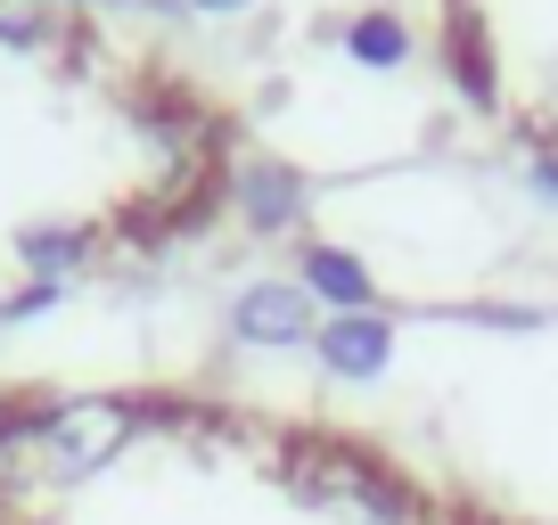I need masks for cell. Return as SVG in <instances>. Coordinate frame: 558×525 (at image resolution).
<instances>
[{"label": "cell", "mask_w": 558, "mask_h": 525, "mask_svg": "<svg viewBox=\"0 0 558 525\" xmlns=\"http://www.w3.org/2000/svg\"><path fill=\"white\" fill-rule=\"evenodd\" d=\"M288 476H296V492L313 509H337V517H362V525H427V501H418L386 460L353 452V443H304V452L288 460Z\"/></svg>", "instance_id": "2"}, {"label": "cell", "mask_w": 558, "mask_h": 525, "mask_svg": "<svg viewBox=\"0 0 558 525\" xmlns=\"http://www.w3.org/2000/svg\"><path fill=\"white\" fill-rule=\"evenodd\" d=\"M190 9H206V17H230V9H246V0H190Z\"/></svg>", "instance_id": "15"}, {"label": "cell", "mask_w": 558, "mask_h": 525, "mask_svg": "<svg viewBox=\"0 0 558 525\" xmlns=\"http://www.w3.org/2000/svg\"><path fill=\"white\" fill-rule=\"evenodd\" d=\"M525 190L558 206V148H534V157H525Z\"/></svg>", "instance_id": "13"}, {"label": "cell", "mask_w": 558, "mask_h": 525, "mask_svg": "<svg viewBox=\"0 0 558 525\" xmlns=\"http://www.w3.org/2000/svg\"><path fill=\"white\" fill-rule=\"evenodd\" d=\"M230 206H239V222L255 230V239H279V230H296V222H304L313 190H304L296 164H279V157H246L239 173H230Z\"/></svg>", "instance_id": "4"}, {"label": "cell", "mask_w": 558, "mask_h": 525, "mask_svg": "<svg viewBox=\"0 0 558 525\" xmlns=\"http://www.w3.org/2000/svg\"><path fill=\"white\" fill-rule=\"evenodd\" d=\"M140 427H148V411L132 394H50L34 411L17 403L25 476H41V485H90L99 468H116L132 452Z\"/></svg>", "instance_id": "1"}, {"label": "cell", "mask_w": 558, "mask_h": 525, "mask_svg": "<svg viewBox=\"0 0 558 525\" xmlns=\"http://www.w3.org/2000/svg\"><path fill=\"white\" fill-rule=\"evenodd\" d=\"M90 246H99L90 222H34V230H17V262L34 271V280H50V288H66L74 271H83Z\"/></svg>", "instance_id": "7"}, {"label": "cell", "mask_w": 558, "mask_h": 525, "mask_svg": "<svg viewBox=\"0 0 558 525\" xmlns=\"http://www.w3.org/2000/svg\"><path fill=\"white\" fill-rule=\"evenodd\" d=\"M230 337L239 345H263V353H288V345H313L320 337V313L296 280H255L230 296Z\"/></svg>", "instance_id": "3"}, {"label": "cell", "mask_w": 558, "mask_h": 525, "mask_svg": "<svg viewBox=\"0 0 558 525\" xmlns=\"http://www.w3.org/2000/svg\"><path fill=\"white\" fill-rule=\"evenodd\" d=\"M296 271H304L296 288H304L313 304H329V320H337V313H378V271H369L353 246H320V239H313Z\"/></svg>", "instance_id": "6"}, {"label": "cell", "mask_w": 558, "mask_h": 525, "mask_svg": "<svg viewBox=\"0 0 558 525\" xmlns=\"http://www.w3.org/2000/svg\"><path fill=\"white\" fill-rule=\"evenodd\" d=\"M313 353H320V369H329V378L369 386V378H386V369H395V320H386V313H337V320H320Z\"/></svg>", "instance_id": "5"}, {"label": "cell", "mask_w": 558, "mask_h": 525, "mask_svg": "<svg viewBox=\"0 0 558 525\" xmlns=\"http://www.w3.org/2000/svg\"><path fill=\"white\" fill-rule=\"evenodd\" d=\"M50 304H58V288L34 280V288H17V296H0V320H34V313H50Z\"/></svg>", "instance_id": "12"}, {"label": "cell", "mask_w": 558, "mask_h": 525, "mask_svg": "<svg viewBox=\"0 0 558 525\" xmlns=\"http://www.w3.org/2000/svg\"><path fill=\"white\" fill-rule=\"evenodd\" d=\"M0 41L41 50V41H50V9H41V0H0Z\"/></svg>", "instance_id": "10"}, {"label": "cell", "mask_w": 558, "mask_h": 525, "mask_svg": "<svg viewBox=\"0 0 558 525\" xmlns=\"http://www.w3.org/2000/svg\"><path fill=\"white\" fill-rule=\"evenodd\" d=\"M25 492V436H17V403H0V517Z\"/></svg>", "instance_id": "9"}, {"label": "cell", "mask_w": 558, "mask_h": 525, "mask_svg": "<svg viewBox=\"0 0 558 525\" xmlns=\"http://www.w3.org/2000/svg\"><path fill=\"white\" fill-rule=\"evenodd\" d=\"M345 58L353 66H402V58H411V25H402L395 9H362V17L345 25Z\"/></svg>", "instance_id": "8"}, {"label": "cell", "mask_w": 558, "mask_h": 525, "mask_svg": "<svg viewBox=\"0 0 558 525\" xmlns=\"http://www.w3.org/2000/svg\"><path fill=\"white\" fill-rule=\"evenodd\" d=\"M542 123H550V148H558V74H550V107H542Z\"/></svg>", "instance_id": "14"}, {"label": "cell", "mask_w": 558, "mask_h": 525, "mask_svg": "<svg viewBox=\"0 0 558 525\" xmlns=\"http://www.w3.org/2000/svg\"><path fill=\"white\" fill-rule=\"evenodd\" d=\"M460 83H469V99H493V58H485L476 17H460Z\"/></svg>", "instance_id": "11"}]
</instances>
